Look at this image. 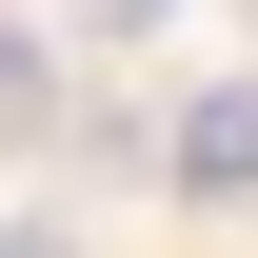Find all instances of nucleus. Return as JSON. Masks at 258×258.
<instances>
[{
	"label": "nucleus",
	"instance_id": "1",
	"mask_svg": "<svg viewBox=\"0 0 258 258\" xmlns=\"http://www.w3.org/2000/svg\"><path fill=\"white\" fill-rule=\"evenodd\" d=\"M159 159H179V199H258V80H199Z\"/></svg>",
	"mask_w": 258,
	"mask_h": 258
},
{
	"label": "nucleus",
	"instance_id": "2",
	"mask_svg": "<svg viewBox=\"0 0 258 258\" xmlns=\"http://www.w3.org/2000/svg\"><path fill=\"white\" fill-rule=\"evenodd\" d=\"M0 258H80V238H60V219H0Z\"/></svg>",
	"mask_w": 258,
	"mask_h": 258
},
{
	"label": "nucleus",
	"instance_id": "3",
	"mask_svg": "<svg viewBox=\"0 0 258 258\" xmlns=\"http://www.w3.org/2000/svg\"><path fill=\"white\" fill-rule=\"evenodd\" d=\"M99 20H179V0H99Z\"/></svg>",
	"mask_w": 258,
	"mask_h": 258
},
{
	"label": "nucleus",
	"instance_id": "4",
	"mask_svg": "<svg viewBox=\"0 0 258 258\" xmlns=\"http://www.w3.org/2000/svg\"><path fill=\"white\" fill-rule=\"evenodd\" d=\"M0 99H20V40H0Z\"/></svg>",
	"mask_w": 258,
	"mask_h": 258
}]
</instances>
